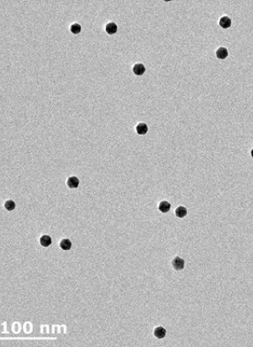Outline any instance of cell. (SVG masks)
<instances>
[{
	"label": "cell",
	"instance_id": "ba28073f",
	"mask_svg": "<svg viewBox=\"0 0 253 347\" xmlns=\"http://www.w3.org/2000/svg\"><path fill=\"white\" fill-rule=\"evenodd\" d=\"M219 24L222 28H228L231 24V19H229L228 17H226V16L222 17L220 19Z\"/></svg>",
	"mask_w": 253,
	"mask_h": 347
},
{
	"label": "cell",
	"instance_id": "277c9868",
	"mask_svg": "<svg viewBox=\"0 0 253 347\" xmlns=\"http://www.w3.org/2000/svg\"><path fill=\"white\" fill-rule=\"evenodd\" d=\"M136 132L139 135H145L148 132V127L147 125L144 122L139 123L136 126Z\"/></svg>",
	"mask_w": 253,
	"mask_h": 347
},
{
	"label": "cell",
	"instance_id": "4fadbf2b",
	"mask_svg": "<svg viewBox=\"0 0 253 347\" xmlns=\"http://www.w3.org/2000/svg\"><path fill=\"white\" fill-rule=\"evenodd\" d=\"M4 207H5V208H6L8 211H12V210L15 208L16 205L13 201H12V200H9V201H7V202H5Z\"/></svg>",
	"mask_w": 253,
	"mask_h": 347
},
{
	"label": "cell",
	"instance_id": "7a4b0ae2",
	"mask_svg": "<svg viewBox=\"0 0 253 347\" xmlns=\"http://www.w3.org/2000/svg\"><path fill=\"white\" fill-rule=\"evenodd\" d=\"M133 72L137 76H141L145 73V67L142 63H136L135 65H134L133 67Z\"/></svg>",
	"mask_w": 253,
	"mask_h": 347
},
{
	"label": "cell",
	"instance_id": "9c48e42d",
	"mask_svg": "<svg viewBox=\"0 0 253 347\" xmlns=\"http://www.w3.org/2000/svg\"><path fill=\"white\" fill-rule=\"evenodd\" d=\"M40 244L44 247H47L52 244V239L49 235H43L40 238Z\"/></svg>",
	"mask_w": 253,
	"mask_h": 347
},
{
	"label": "cell",
	"instance_id": "7c38bea8",
	"mask_svg": "<svg viewBox=\"0 0 253 347\" xmlns=\"http://www.w3.org/2000/svg\"><path fill=\"white\" fill-rule=\"evenodd\" d=\"M175 214L176 216L179 218H183L187 215V209L183 207H179L177 208L176 211H175Z\"/></svg>",
	"mask_w": 253,
	"mask_h": 347
},
{
	"label": "cell",
	"instance_id": "8fae6325",
	"mask_svg": "<svg viewBox=\"0 0 253 347\" xmlns=\"http://www.w3.org/2000/svg\"><path fill=\"white\" fill-rule=\"evenodd\" d=\"M71 241L69 240V239H63V240H62L61 241V243H60V247L62 248V250H64V251H67V250H70L71 247Z\"/></svg>",
	"mask_w": 253,
	"mask_h": 347
},
{
	"label": "cell",
	"instance_id": "9a60e30c",
	"mask_svg": "<svg viewBox=\"0 0 253 347\" xmlns=\"http://www.w3.org/2000/svg\"><path fill=\"white\" fill-rule=\"evenodd\" d=\"M251 157H252V158H253V150H252V151H251Z\"/></svg>",
	"mask_w": 253,
	"mask_h": 347
},
{
	"label": "cell",
	"instance_id": "30bf717a",
	"mask_svg": "<svg viewBox=\"0 0 253 347\" xmlns=\"http://www.w3.org/2000/svg\"><path fill=\"white\" fill-rule=\"evenodd\" d=\"M170 207H171V205H170L169 202H166V201H164V202H160V204L159 206V211H162L163 213H166V212H168V211L170 210Z\"/></svg>",
	"mask_w": 253,
	"mask_h": 347
},
{
	"label": "cell",
	"instance_id": "52a82bcc",
	"mask_svg": "<svg viewBox=\"0 0 253 347\" xmlns=\"http://www.w3.org/2000/svg\"><path fill=\"white\" fill-rule=\"evenodd\" d=\"M216 54H217V57L218 58L224 59V58H226L228 56V52H227V48L221 47V48H219L217 50Z\"/></svg>",
	"mask_w": 253,
	"mask_h": 347
},
{
	"label": "cell",
	"instance_id": "6da1fadb",
	"mask_svg": "<svg viewBox=\"0 0 253 347\" xmlns=\"http://www.w3.org/2000/svg\"><path fill=\"white\" fill-rule=\"evenodd\" d=\"M173 264V268L177 271H180V270L183 269L184 267V260L182 258H180L179 257H176L174 258L172 261Z\"/></svg>",
	"mask_w": 253,
	"mask_h": 347
},
{
	"label": "cell",
	"instance_id": "3957f363",
	"mask_svg": "<svg viewBox=\"0 0 253 347\" xmlns=\"http://www.w3.org/2000/svg\"><path fill=\"white\" fill-rule=\"evenodd\" d=\"M67 186L70 188H77L79 186V179L77 177H71L67 179Z\"/></svg>",
	"mask_w": 253,
	"mask_h": 347
},
{
	"label": "cell",
	"instance_id": "5b68a950",
	"mask_svg": "<svg viewBox=\"0 0 253 347\" xmlns=\"http://www.w3.org/2000/svg\"><path fill=\"white\" fill-rule=\"evenodd\" d=\"M154 335H155L157 338H159V339H162V338H164V336H165V335H166V330H165L164 327L159 326L157 328H155V330H154Z\"/></svg>",
	"mask_w": 253,
	"mask_h": 347
},
{
	"label": "cell",
	"instance_id": "8992f818",
	"mask_svg": "<svg viewBox=\"0 0 253 347\" xmlns=\"http://www.w3.org/2000/svg\"><path fill=\"white\" fill-rule=\"evenodd\" d=\"M105 31L107 32V34H110V35L115 34L117 32V25L115 23H110L105 26Z\"/></svg>",
	"mask_w": 253,
	"mask_h": 347
},
{
	"label": "cell",
	"instance_id": "5bb4252c",
	"mask_svg": "<svg viewBox=\"0 0 253 347\" xmlns=\"http://www.w3.org/2000/svg\"><path fill=\"white\" fill-rule=\"evenodd\" d=\"M80 31H81V27H80V24L74 23V24H72L71 26V32L72 34H79Z\"/></svg>",
	"mask_w": 253,
	"mask_h": 347
}]
</instances>
